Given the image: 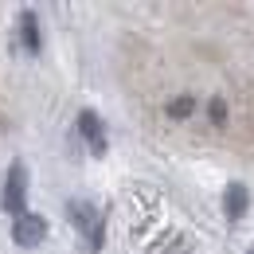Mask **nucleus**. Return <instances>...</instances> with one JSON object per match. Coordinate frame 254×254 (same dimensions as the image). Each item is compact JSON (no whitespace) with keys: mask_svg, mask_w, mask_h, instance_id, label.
<instances>
[{"mask_svg":"<svg viewBox=\"0 0 254 254\" xmlns=\"http://www.w3.org/2000/svg\"><path fill=\"white\" fill-rule=\"evenodd\" d=\"M74 129H78V137L86 141L90 157H106V153H110V137H106V126H102V118H98L94 110H82V114H78V122H74Z\"/></svg>","mask_w":254,"mask_h":254,"instance_id":"nucleus-4","label":"nucleus"},{"mask_svg":"<svg viewBox=\"0 0 254 254\" xmlns=\"http://www.w3.org/2000/svg\"><path fill=\"white\" fill-rule=\"evenodd\" d=\"M247 254H254V247H251V251H247Z\"/></svg>","mask_w":254,"mask_h":254,"instance_id":"nucleus-9","label":"nucleus"},{"mask_svg":"<svg viewBox=\"0 0 254 254\" xmlns=\"http://www.w3.org/2000/svg\"><path fill=\"white\" fill-rule=\"evenodd\" d=\"M191 110H195V98H191V94H180V98L168 102V118H176V122L191 118Z\"/></svg>","mask_w":254,"mask_h":254,"instance_id":"nucleus-7","label":"nucleus"},{"mask_svg":"<svg viewBox=\"0 0 254 254\" xmlns=\"http://www.w3.org/2000/svg\"><path fill=\"white\" fill-rule=\"evenodd\" d=\"M247 211H251V188L243 180H231L223 188V215H227V223H239L247 219Z\"/></svg>","mask_w":254,"mask_h":254,"instance_id":"nucleus-5","label":"nucleus"},{"mask_svg":"<svg viewBox=\"0 0 254 254\" xmlns=\"http://www.w3.org/2000/svg\"><path fill=\"white\" fill-rule=\"evenodd\" d=\"M43 239H47V219L39 211H24V215L12 219V243L20 251H35Z\"/></svg>","mask_w":254,"mask_h":254,"instance_id":"nucleus-3","label":"nucleus"},{"mask_svg":"<svg viewBox=\"0 0 254 254\" xmlns=\"http://www.w3.org/2000/svg\"><path fill=\"white\" fill-rule=\"evenodd\" d=\"M28 191H32V176H28V164L16 157L8 164V176H4V188H0V207L16 219L28 211Z\"/></svg>","mask_w":254,"mask_h":254,"instance_id":"nucleus-2","label":"nucleus"},{"mask_svg":"<svg viewBox=\"0 0 254 254\" xmlns=\"http://www.w3.org/2000/svg\"><path fill=\"white\" fill-rule=\"evenodd\" d=\"M20 43H24V51L28 55H39V20H35V12L32 8H24L20 12Z\"/></svg>","mask_w":254,"mask_h":254,"instance_id":"nucleus-6","label":"nucleus"},{"mask_svg":"<svg viewBox=\"0 0 254 254\" xmlns=\"http://www.w3.org/2000/svg\"><path fill=\"white\" fill-rule=\"evenodd\" d=\"M66 219L86 239V251L90 254L102 251V239H106V211H102V207L86 203V199H70V203H66Z\"/></svg>","mask_w":254,"mask_h":254,"instance_id":"nucleus-1","label":"nucleus"},{"mask_svg":"<svg viewBox=\"0 0 254 254\" xmlns=\"http://www.w3.org/2000/svg\"><path fill=\"white\" fill-rule=\"evenodd\" d=\"M207 118H211L215 126H227V102H223V98H211V102H207Z\"/></svg>","mask_w":254,"mask_h":254,"instance_id":"nucleus-8","label":"nucleus"}]
</instances>
